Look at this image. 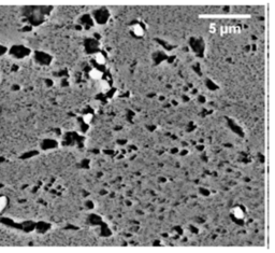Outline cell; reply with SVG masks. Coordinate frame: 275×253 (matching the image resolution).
Wrapping results in <instances>:
<instances>
[{
    "instance_id": "6da1fadb",
    "label": "cell",
    "mask_w": 275,
    "mask_h": 253,
    "mask_svg": "<svg viewBox=\"0 0 275 253\" xmlns=\"http://www.w3.org/2000/svg\"><path fill=\"white\" fill-rule=\"evenodd\" d=\"M220 34L224 35V34H238L241 31V28L238 26H221L219 28Z\"/></svg>"
},
{
    "instance_id": "7a4b0ae2",
    "label": "cell",
    "mask_w": 275,
    "mask_h": 253,
    "mask_svg": "<svg viewBox=\"0 0 275 253\" xmlns=\"http://www.w3.org/2000/svg\"><path fill=\"white\" fill-rule=\"evenodd\" d=\"M132 30H133L134 35L138 37H142L143 35H144V29L142 28L141 25H139V24L134 25L133 27H132Z\"/></svg>"
},
{
    "instance_id": "3957f363",
    "label": "cell",
    "mask_w": 275,
    "mask_h": 253,
    "mask_svg": "<svg viewBox=\"0 0 275 253\" xmlns=\"http://www.w3.org/2000/svg\"><path fill=\"white\" fill-rule=\"evenodd\" d=\"M89 75H91V79L99 80L101 79V77H102V72L98 70V69H91V72H89Z\"/></svg>"
},
{
    "instance_id": "277c9868",
    "label": "cell",
    "mask_w": 275,
    "mask_h": 253,
    "mask_svg": "<svg viewBox=\"0 0 275 253\" xmlns=\"http://www.w3.org/2000/svg\"><path fill=\"white\" fill-rule=\"evenodd\" d=\"M233 214H234V217H238V219H243V217H244L243 210L241 209L240 207H236V208H234V209H233Z\"/></svg>"
},
{
    "instance_id": "5b68a950",
    "label": "cell",
    "mask_w": 275,
    "mask_h": 253,
    "mask_svg": "<svg viewBox=\"0 0 275 253\" xmlns=\"http://www.w3.org/2000/svg\"><path fill=\"white\" fill-rule=\"evenodd\" d=\"M95 59H96V62H97L99 65H104V64H106V58H104V56H103L102 54H100V53L96 54Z\"/></svg>"
},
{
    "instance_id": "8992f818",
    "label": "cell",
    "mask_w": 275,
    "mask_h": 253,
    "mask_svg": "<svg viewBox=\"0 0 275 253\" xmlns=\"http://www.w3.org/2000/svg\"><path fill=\"white\" fill-rule=\"evenodd\" d=\"M100 86H101V90H102L103 93H104V92H108L109 90H110V85L108 84V82H106V81H101Z\"/></svg>"
},
{
    "instance_id": "52a82bcc",
    "label": "cell",
    "mask_w": 275,
    "mask_h": 253,
    "mask_svg": "<svg viewBox=\"0 0 275 253\" xmlns=\"http://www.w3.org/2000/svg\"><path fill=\"white\" fill-rule=\"evenodd\" d=\"M5 206V198L4 197H0V211H2V209Z\"/></svg>"
},
{
    "instance_id": "ba28073f",
    "label": "cell",
    "mask_w": 275,
    "mask_h": 253,
    "mask_svg": "<svg viewBox=\"0 0 275 253\" xmlns=\"http://www.w3.org/2000/svg\"><path fill=\"white\" fill-rule=\"evenodd\" d=\"M91 119H93V115L91 114H86L85 116H84V121H85L86 123H91Z\"/></svg>"
},
{
    "instance_id": "9c48e42d",
    "label": "cell",
    "mask_w": 275,
    "mask_h": 253,
    "mask_svg": "<svg viewBox=\"0 0 275 253\" xmlns=\"http://www.w3.org/2000/svg\"><path fill=\"white\" fill-rule=\"evenodd\" d=\"M210 31L212 32V34H215V32H216V25L211 24V26H210Z\"/></svg>"
}]
</instances>
